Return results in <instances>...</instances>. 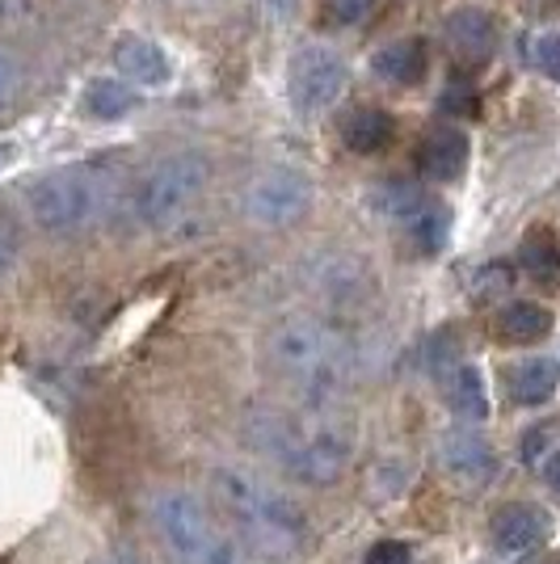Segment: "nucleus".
Returning <instances> with one entry per match:
<instances>
[{
	"label": "nucleus",
	"instance_id": "f704fd0d",
	"mask_svg": "<svg viewBox=\"0 0 560 564\" xmlns=\"http://www.w3.org/2000/svg\"><path fill=\"white\" fill-rule=\"evenodd\" d=\"M106 564H131V561H106Z\"/></svg>",
	"mask_w": 560,
	"mask_h": 564
},
{
	"label": "nucleus",
	"instance_id": "39448f33",
	"mask_svg": "<svg viewBox=\"0 0 560 564\" xmlns=\"http://www.w3.org/2000/svg\"><path fill=\"white\" fill-rule=\"evenodd\" d=\"M270 362L312 397H325L342 379V341L321 321H282L266 341Z\"/></svg>",
	"mask_w": 560,
	"mask_h": 564
},
{
	"label": "nucleus",
	"instance_id": "b1692460",
	"mask_svg": "<svg viewBox=\"0 0 560 564\" xmlns=\"http://www.w3.org/2000/svg\"><path fill=\"white\" fill-rule=\"evenodd\" d=\"M426 362H430V371L443 379L446 371H455L460 367V341H455V333L443 329L430 337V346H426Z\"/></svg>",
	"mask_w": 560,
	"mask_h": 564
},
{
	"label": "nucleus",
	"instance_id": "f8f14e48",
	"mask_svg": "<svg viewBox=\"0 0 560 564\" xmlns=\"http://www.w3.org/2000/svg\"><path fill=\"white\" fill-rule=\"evenodd\" d=\"M443 39L467 64H485L497 51V22L481 4H455L443 18Z\"/></svg>",
	"mask_w": 560,
	"mask_h": 564
},
{
	"label": "nucleus",
	"instance_id": "393cba45",
	"mask_svg": "<svg viewBox=\"0 0 560 564\" xmlns=\"http://www.w3.org/2000/svg\"><path fill=\"white\" fill-rule=\"evenodd\" d=\"M22 270V232L13 219L0 215V282H9Z\"/></svg>",
	"mask_w": 560,
	"mask_h": 564
},
{
	"label": "nucleus",
	"instance_id": "f03ea898",
	"mask_svg": "<svg viewBox=\"0 0 560 564\" xmlns=\"http://www.w3.org/2000/svg\"><path fill=\"white\" fill-rule=\"evenodd\" d=\"M254 447H261L270 459H279L282 468L304 485H333L351 464V443L342 430H333V425L304 430L287 413H257Z\"/></svg>",
	"mask_w": 560,
	"mask_h": 564
},
{
	"label": "nucleus",
	"instance_id": "7ed1b4c3",
	"mask_svg": "<svg viewBox=\"0 0 560 564\" xmlns=\"http://www.w3.org/2000/svg\"><path fill=\"white\" fill-rule=\"evenodd\" d=\"M25 212L51 236L89 228L110 203V182L97 169H55L25 186Z\"/></svg>",
	"mask_w": 560,
	"mask_h": 564
},
{
	"label": "nucleus",
	"instance_id": "4be33fe9",
	"mask_svg": "<svg viewBox=\"0 0 560 564\" xmlns=\"http://www.w3.org/2000/svg\"><path fill=\"white\" fill-rule=\"evenodd\" d=\"M47 25L43 0H0V39H30Z\"/></svg>",
	"mask_w": 560,
	"mask_h": 564
},
{
	"label": "nucleus",
	"instance_id": "cd10ccee",
	"mask_svg": "<svg viewBox=\"0 0 560 564\" xmlns=\"http://www.w3.org/2000/svg\"><path fill=\"white\" fill-rule=\"evenodd\" d=\"M481 110V101H476V89L472 85H464V80H451L446 85V94L439 97V115H464V118H472Z\"/></svg>",
	"mask_w": 560,
	"mask_h": 564
},
{
	"label": "nucleus",
	"instance_id": "1a4fd4ad",
	"mask_svg": "<svg viewBox=\"0 0 560 564\" xmlns=\"http://www.w3.org/2000/svg\"><path fill=\"white\" fill-rule=\"evenodd\" d=\"M152 514H157V531L169 543V552L182 564H203L207 552L215 547V531H211V518L203 510V501L186 489H161L152 501Z\"/></svg>",
	"mask_w": 560,
	"mask_h": 564
},
{
	"label": "nucleus",
	"instance_id": "c85d7f7f",
	"mask_svg": "<svg viewBox=\"0 0 560 564\" xmlns=\"http://www.w3.org/2000/svg\"><path fill=\"white\" fill-rule=\"evenodd\" d=\"M536 68L560 85V30H548L536 39Z\"/></svg>",
	"mask_w": 560,
	"mask_h": 564
},
{
	"label": "nucleus",
	"instance_id": "6e6552de",
	"mask_svg": "<svg viewBox=\"0 0 560 564\" xmlns=\"http://www.w3.org/2000/svg\"><path fill=\"white\" fill-rule=\"evenodd\" d=\"M240 212L257 228H291L312 212V177L304 169L270 165L245 186Z\"/></svg>",
	"mask_w": 560,
	"mask_h": 564
},
{
	"label": "nucleus",
	"instance_id": "f257e3e1",
	"mask_svg": "<svg viewBox=\"0 0 560 564\" xmlns=\"http://www.w3.org/2000/svg\"><path fill=\"white\" fill-rule=\"evenodd\" d=\"M215 506L261 556H291L304 543V510L245 468L211 471Z\"/></svg>",
	"mask_w": 560,
	"mask_h": 564
},
{
	"label": "nucleus",
	"instance_id": "a878e982",
	"mask_svg": "<svg viewBox=\"0 0 560 564\" xmlns=\"http://www.w3.org/2000/svg\"><path fill=\"white\" fill-rule=\"evenodd\" d=\"M510 282H514V270L506 265V261H493V265H485L481 274H476V300L481 304H489V300H497V295H506L510 291Z\"/></svg>",
	"mask_w": 560,
	"mask_h": 564
},
{
	"label": "nucleus",
	"instance_id": "20e7f679",
	"mask_svg": "<svg viewBox=\"0 0 560 564\" xmlns=\"http://www.w3.org/2000/svg\"><path fill=\"white\" fill-rule=\"evenodd\" d=\"M207 156L203 152H169L164 161L148 169L136 186V198H131V212L143 228L152 232H164L173 224H182L190 215V207L198 203V194L207 189Z\"/></svg>",
	"mask_w": 560,
	"mask_h": 564
},
{
	"label": "nucleus",
	"instance_id": "c756f323",
	"mask_svg": "<svg viewBox=\"0 0 560 564\" xmlns=\"http://www.w3.org/2000/svg\"><path fill=\"white\" fill-rule=\"evenodd\" d=\"M375 13V0H329V18L337 25H358Z\"/></svg>",
	"mask_w": 560,
	"mask_h": 564
},
{
	"label": "nucleus",
	"instance_id": "9d476101",
	"mask_svg": "<svg viewBox=\"0 0 560 564\" xmlns=\"http://www.w3.org/2000/svg\"><path fill=\"white\" fill-rule=\"evenodd\" d=\"M439 459H443L446 476L467 485V489H481L497 476V451L472 430H451L439 443Z\"/></svg>",
	"mask_w": 560,
	"mask_h": 564
},
{
	"label": "nucleus",
	"instance_id": "2f4dec72",
	"mask_svg": "<svg viewBox=\"0 0 560 564\" xmlns=\"http://www.w3.org/2000/svg\"><path fill=\"white\" fill-rule=\"evenodd\" d=\"M203 564H245L240 556H236V547L233 543H224V540H215V547L207 552V561Z\"/></svg>",
	"mask_w": 560,
	"mask_h": 564
},
{
	"label": "nucleus",
	"instance_id": "ddd939ff",
	"mask_svg": "<svg viewBox=\"0 0 560 564\" xmlns=\"http://www.w3.org/2000/svg\"><path fill=\"white\" fill-rule=\"evenodd\" d=\"M430 72V43L409 34V39H392L384 47H375L371 55V76L384 85H400V89H413L426 80Z\"/></svg>",
	"mask_w": 560,
	"mask_h": 564
},
{
	"label": "nucleus",
	"instance_id": "6ab92c4d",
	"mask_svg": "<svg viewBox=\"0 0 560 564\" xmlns=\"http://www.w3.org/2000/svg\"><path fill=\"white\" fill-rule=\"evenodd\" d=\"M80 101H85V115L97 122H118V118H131L140 110V94L118 76H94Z\"/></svg>",
	"mask_w": 560,
	"mask_h": 564
},
{
	"label": "nucleus",
	"instance_id": "5701e85b",
	"mask_svg": "<svg viewBox=\"0 0 560 564\" xmlns=\"http://www.w3.org/2000/svg\"><path fill=\"white\" fill-rule=\"evenodd\" d=\"M518 455L531 471H543L560 455V422H536L518 438Z\"/></svg>",
	"mask_w": 560,
	"mask_h": 564
},
{
	"label": "nucleus",
	"instance_id": "2eb2a0df",
	"mask_svg": "<svg viewBox=\"0 0 560 564\" xmlns=\"http://www.w3.org/2000/svg\"><path fill=\"white\" fill-rule=\"evenodd\" d=\"M489 527L502 552H536L539 543L548 540V514L539 506H527V501L502 506Z\"/></svg>",
	"mask_w": 560,
	"mask_h": 564
},
{
	"label": "nucleus",
	"instance_id": "9b49d317",
	"mask_svg": "<svg viewBox=\"0 0 560 564\" xmlns=\"http://www.w3.org/2000/svg\"><path fill=\"white\" fill-rule=\"evenodd\" d=\"M115 68L118 80H127L131 89H164L173 80V59L164 55L161 43H152L143 34H122L118 39Z\"/></svg>",
	"mask_w": 560,
	"mask_h": 564
},
{
	"label": "nucleus",
	"instance_id": "7c9ffc66",
	"mask_svg": "<svg viewBox=\"0 0 560 564\" xmlns=\"http://www.w3.org/2000/svg\"><path fill=\"white\" fill-rule=\"evenodd\" d=\"M363 564H413V547L400 540H384L367 552V561Z\"/></svg>",
	"mask_w": 560,
	"mask_h": 564
},
{
	"label": "nucleus",
	"instance_id": "0eeeda50",
	"mask_svg": "<svg viewBox=\"0 0 560 564\" xmlns=\"http://www.w3.org/2000/svg\"><path fill=\"white\" fill-rule=\"evenodd\" d=\"M351 85V68L329 43H304L287 59V97L300 118L329 115Z\"/></svg>",
	"mask_w": 560,
	"mask_h": 564
},
{
	"label": "nucleus",
	"instance_id": "412c9836",
	"mask_svg": "<svg viewBox=\"0 0 560 564\" xmlns=\"http://www.w3.org/2000/svg\"><path fill=\"white\" fill-rule=\"evenodd\" d=\"M518 265L527 270V279L557 286L560 282V236L552 228H531L518 245Z\"/></svg>",
	"mask_w": 560,
	"mask_h": 564
},
{
	"label": "nucleus",
	"instance_id": "a211bd4d",
	"mask_svg": "<svg viewBox=\"0 0 560 564\" xmlns=\"http://www.w3.org/2000/svg\"><path fill=\"white\" fill-rule=\"evenodd\" d=\"M552 333V312L536 300H514L497 312V337L510 346H536Z\"/></svg>",
	"mask_w": 560,
	"mask_h": 564
},
{
	"label": "nucleus",
	"instance_id": "72a5a7b5",
	"mask_svg": "<svg viewBox=\"0 0 560 564\" xmlns=\"http://www.w3.org/2000/svg\"><path fill=\"white\" fill-rule=\"evenodd\" d=\"M527 564H560V556H531Z\"/></svg>",
	"mask_w": 560,
	"mask_h": 564
},
{
	"label": "nucleus",
	"instance_id": "f3484780",
	"mask_svg": "<svg viewBox=\"0 0 560 564\" xmlns=\"http://www.w3.org/2000/svg\"><path fill=\"white\" fill-rule=\"evenodd\" d=\"M397 135V122L388 110H379V106H363V110H354L346 122H342V143L351 148L354 156H375V152H384L388 143Z\"/></svg>",
	"mask_w": 560,
	"mask_h": 564
},
{
	"label": "nucleus",
	"instance_id": "bb28decb",
	"mask_svg": "<svg viewBox=\"0 0 560 564\" xmlns=\"http://www.w3.org/2000/svg\"><path fill=\"white\" fill-rule=\"evenodd\" d=\"M22 94V64H18V55L0 43V115L18 101Z\"/></svg>",
	"mask_w": 560,
	"mask_h": 564
},
{
	"label": "nucleus",
	"instance_id": "423d86ee",
	"mask_svg": "<svg viewBox=\"0 0 560 564\" xmlns=\"http://www.w3.org/2000/svg\"><path fill=\"white\" fill-rule=\"evenodd\" d=\"M375 212L384 215L388 224H397L405 245L418 258H434L451 236V207L439 194H426L421 186L405 182V177H388L384 186L375 189Z\"/></svg>",
	"mask_w": 560,
	"mask_h": 564
},
{
	"label": "nucleus",
	"instance_id": "473e14b6",
	"mask_svg": "<svg viewBox=\"0 0 560 564\" xmlns=\"http://www.w3.org/2000/svg\"><path fill=\"white\" fill-rule=\"evenodd\" d=\"M543 471H548V485H552V489L560 494V455H557V459H552V464H548Z\"/></svg>",
	"mask_w": 560,
	"mask_h": 564
},
{
	"label": "nucleus",
	"instance_id": "dca6fc26",
	"mask_svg": "<svg viewBox=\"0 0 560 564\" xmlns=\"http://www.w3.org/2000/svg\"><path fill=\"white\" fill-rule=\"evenodd\" d=\"M443 397L451 404V413L460 417V425H481L489 417V392H485V379L472 362H460L455 371H446Z\"/></svg>",
	"mask_w": 560,
	"mask_h": 564
},
{
	"label": "nucleus",
	"instance_id": "aec40b11",
	"mask_svg": "<svg viewBox=\"0 0 560 564\" xmlns=\"http://www.w3.org/2000/svg\"><path fill=\"white\" fill-rule=\"evenodd\" d=\"M560 388V362L557 358H523L510 371V397L518 404H548Z\"/></svg>",
	"mask_w": 560,
	"mask_h": 564
},
{
	"label": "nucleus",
	"instance_id": "4468645a",
	"mask_svg": "<svg viewBox=\"0 0 560 564\" xmlns=\"http://www.w3.org/2000/svg\"><path fill=\"white\" fill-rule=\"evenodd\" d=\"M467 156H472V148H467V135L460 127H434L421 140V177L439 182V186H451V182H460L467 173Z\"/></svg>",
	"mask_w": 560,
	"mask_h": 564
}]
</instances>
